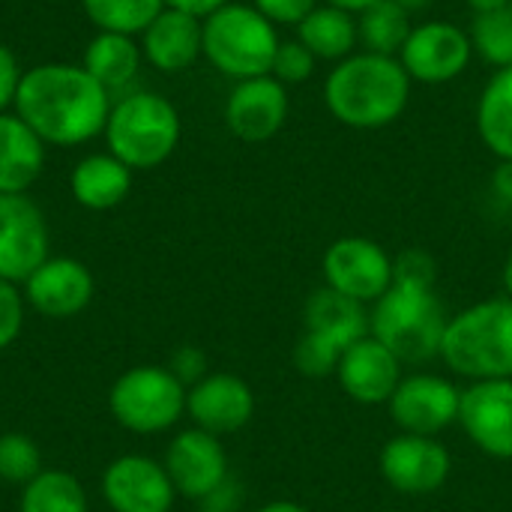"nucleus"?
I'll use <instances>...</instances> for the list:
<instances>
[{"label":"nucleus","mask_w":512,"mask_h":512,"mask_svg":"<svg viewBox=\"0 0 512 512\" xmlns=\"http://www.w3.org/2000/svg\"><path fill=\"white\" fill-rule=\"evenodd\" d=\"M111 93L75 63H39L21 75L15 114L45 147H78L105 132Z\"/></svg>","instance_id":"f257e3e1"},{"label":"nucleus","mask_w":512,"mask_h":512,"mask_svg":"<svg viewBox=\"0 0 512 512\" xmlns=\"http://www.w3.org/2000/svg\"><path fill=\"white\" fill-rule=\"evenodd\" d=\"M411 84L414 81L399 57L360 51L330 69L324 81V102L342 126L384 129L405 114Z\"/></svg>","instance_id":"f03ea898"},{"label":"nucleus","mask_w":512,"mask_h":512,"mask_svg":"<svg viewBox=\"0 0 512 512\" xmlns=\"http://www.w3.org/2000/svg\"><path fill=\"white\" fill-rule=\"evenodd\" d=\"M369 312L372 336L387 345L402 366L429 363L441 357V342L447 333V309L435 291V285L393 282L390 291L372 303Z\"/></svg>","instance_id":"7ed1b4c3"},{"label":"nucleus","mask_w":512,"mask_h":512,"mask_svg":"<svg viewBox=\"0 0 512 512\" xmlns=\"http://www.w3.org/2000/svg\"><path fill=\"white\" fill-rule=\"evenodd\" d=\"M441 360L471 381L512 378V300L492 297L447 321Z\"/></svg>","instance_id":"20e7f679"},{"label":"nucleus","mask_w":512,"mask_h":512,"mask_svg":"<svg viewBox=\"0 0 512 512\" xmlns=\"http://www.w3.org/2000/svg\"><path fill=\"white\" fill-rule=\"evenodd\" d=\"M180 132L183 123L174 102L150 90H135L123 93L111 105L102 135L111 156L132 171H150L171 159L180 144Z\"/></svg>","instance_id":"39448f33"},{"label":"nucleus","mask_w":512,"mask_h":512,"mask_svg":"<svg viewBox=\"0 0 512 512\" xmlns=\"http://www.w3.org/2000/svg\"><path fill=\"white\" fill-rule=\"evenodd\" d=\"M201 36L210 66L234 81L270 75L282 42L267 15H261L252 3L234 0L201 18Z\"/></svg>","instance_id":"423d86ee"},{"label":"nucleus","mask_w":512,"mask_h":512,"mask_svg":"<svg viewBox=\"0 0 512 512\" xmlns=\"http://www.w3.org/2000/svg\"><path fill=\"white\" fill-rule=\"evenodd\" d=\"M189 387L168 366H132L108 390L111 417L135 435H159L186 414Z\"/></svg>","instance_id":"0eeeda50"},{"label":"nucleus","mask_w":512,"mask_h":512,"mask_svg":"<svg viewBox=\"0 0 512 512\" xmlns=\"http://www.w3.org/2000/svg\"><path fill=\"white\" fill-rule=\"evenodd\" d=\"M327 288L357 300L378 303L393 285V258L369 237H339L321 261Z\"/></svg>","instance_id":"6e6552de"},{"label":"nucleus","mask_w":512,"mask_h":512,"mask_svg":"<svg viewBox=\"0 0 512 512\" xmlns=\"http://www.w3.org/2000/svg\"><path fill=\"white\" fill-rule=\"evenodd\" d=\"M393 423L408 435L438 438L444 429L459 423L462 390L432 372H417L399 381L396 393L387 402Z\"/></svg>","instance_id":"1a4fd4ad"},{"label":"nucleus","mask_w":512,"mask_h":512,"mask_svg":"<svg viewBox=\"0 0 512 512\" xmlns=\"http://www.w3.org/2000/svg\"><path fill=\"white\" fill-rule=\"evenodd\" d=\"M378 468L384 483L393 486L399 495L423 498L444 489L453 471V459L438 438L402 432L384 444Z\"/></svg>","instance_id":"9d476101"},{"label":"nucleus","mask_w":512,"mask_h":512,"mask_svg":"<svg viewBox=\"0 0 512 512\" xmlns=\"http://www.w3.org/2000/svg\"><path fill=\"white\" fill-rule=\"evenodd\" d=\"M474 57L471 36L453 21H423L414 24L399 60L411 81L420 84H447L459 78Z\"/></svg>","instance_id":"9b49d317"},{"label":"nucleus","mask_w":512,"mask_h":512,"mask_svg":"<svg viewBox=\"0 0 512 512\" xmlns=\"http://www.w3.org/2000/svg\"><path fill=\"white\" fill-rule=\"evenodd\" d=\"M165 471L177 495L189 501H210L228 483V453L222 441L198 426L183 429L165 450Z\"/></svg>","instance_id":"f8f14e48"},{"label":"nucleus","mask_w":512,"mask_h":512,"mask_svg":"<svg viewBox=\"0 0 512 512\" xmlns=\"http://www.w3.org/2000/svg\"><path fill=\"white\" fill-rule=\"evenodd\" d=\"M48 225L27 195H0V279L24 285L48 261Z\"/></svg>","instance_id":"ddd939ff"},{"label":"nucleus","mask_w":512,"mask_h":512,"mask_svg":"<svg viewBox=\"0 0 512 512\" xmlns=\"http://www.w3.org/2000/svg\"><path fill=\"white\" fill-rule=\"evenodd\" d=\"M102 498L114 512H171L177 489L162 462L126 453L105 468Z\"/></svg>","instance_id":"4468645a"},{"label":"nucleus","mask_w":512,"mask_h":512,"mask_svg":"<svg viewBox=\"0 0 512 512\" xmlns=\"http://www.w3.org/2000/svg\"><path fill=\"white\" fill-rule=\"evenodd\" d=\"M459 426L486 456L512 459V378L474 381L462 390Z\"/></svg>","instance_id":"2eb2a0df"},{"label":"nucleus","mask_w":512,"mask_h":512,"mask_svg":"<svg viewBox=\"0 0 512 512\" xmlns=\"http://www.w3.org/2000/svg\"><path fill=\"white\" fill-rule=\"evenodd\" d=\"M288 90L273 75L237 81L225 99V126L249 144L270 141L288 120Z\"/></svg>","instance_id":"dca6fc26"},{"label":"nucleus","mask_w":512,"mask_h":512,"mask_svg":"<svg viewBox=\"0 0 512 512\" xmlns=\"http://www.w3.org/2000/svg\"><path fill=\"white\" fill-rule=\"evenodd\" d=\"M186 414L192 426L222 438L249 426L255 414L252 387L231 372H210L186 393Z\"/></svg>","instance_id":"f3484780"},{"label":"nucleus","mask_w":512,"mask_h":512,"mask_svg":"<svg viewBox=\"0 0 512 512\" xmlns=\"http://www.w3.org/2000/svg\"><path fill=\"white\" fill-rule=\"evenodd\" d=\"M93 291V273L78 258H48L24 282V300L30 309L51 321L81 315L90 306Z\"/></svg>","instance_id":"a211bd4d"},{"label":"nucleus","mask_w":512,"mask_h":512,"mask_svg":"<svg viewBox=\"0 0 512 512\" xmlns=\"http://www.w3.org/2000/svg\"><path fill=\"white\" fill-rule=\"evenodd\" d=\"M336 378L354 402L387 405L405 375H402V360L369 333L366 339L354 342L342 354L336 366Z\"/></svg>","instance_id":"6ab92c4d"},{"label":"nucleus","mask_w":512,"mask_h":512,"mask_svg":"<svg viewBox=\"0 0 512 512\" xmlns=\"http://www.w3.org/2000/svg\"><path fill=\"white\" fill-rule=\"evenodd\" d=\"M141 54L153 69L165 75H177L189 69L198 57H204L201 18L165 6L141 33Z\"/></svg>","instance_id":"aec40b11"},{"label":"nucleus","mask_w":512,"mask_h":512,"mask_svg":"<svg viewBox=\"0 0 512 512\" xmlns=\"http://www.w3.org/2000/svg\"><path fill=\"white\" fill-rule=\"evenodd\" d=\"M303 321H306L309 336L321 339L324 345L336 348L339 354H345L354 342H360L372 333L366 303H357L327 285L318 288L306 300Z\"/></svg>","instance_id":"412c9836"},{"label":"nucleus","mask_w":512,"mask_h":512,"mask_svg":"<svg viewBox=\"0 0 512 512\" xmlns=\"http://www.w3.org/2000/svg\"><path fill=\"white\" fill-rule=\"evenodd\" d=\"M42 168L45 141L18 114H0V195H24Z\"/></svg>","instance_id":"4be33fe9"},{"label":"nucleus","mask_w":512,"mask_h":512,"mask_svg":"<svg viewBox=\"0 0 512 512\" xmlns=\"http://www.w3.org/2000/svg\"><path fill=\"white\" fill-rule=\"evenodd\" d=\"M132 189V168L123 165L111 153H93L84 156L69 177V192L72 198L93 213L114 210L117 204L126 201Z\"/></svg>","instance_id":"5701e85b"},{"label":"nucleus","mask_w":512,"mask_h":512,"mask_svg":"<svg viewBox=\"0 0 512 512\" xmlns=\"http://www.w3.org/2000/svg\"><path fill=\"white\" fill-rule=\"evenodd\" d=\"M141 45L135 42V36H123V33H105L99 30L87 48H84V60L81 66L108 90V93H120L126 90L138 69H141Z\"/></svg>","instance_id":"b1692460"},{"label":"nucleus","mask_w":512,"mask_h":512,"mask_svg":"<svg viewBox=\"0 0 512 512\" xmlns=\"http://www.w3.org/2000/svg\"><path fill=\"white\" fill-rule=\"evenodd\" d=\"M297 39L318 57V60H345L354 54V48L360 45L357 39V15L330 6V3H318L300 24H297Z\"/></svg>","instance_id":"393cba45"},{"label":"nucleus","mask_w":512,"mask_h":512,"mask_svg":"<svg viewBox=\"0 0 512 512\" xmlns=\"http://www.w3.org/2000/svg\"><path fill=\"white\" fill-rule=\"evenodd\" d=\"M477 132L483 144L512 162V66L495 69L477 102Z\"/></svg>","instance_id":"a878e982"},{"label":"nucleus","mask_w":512,"mask_h":512,"mask_svg":"<svg viewBox=\"0 0 512 512\" xmlns=\"http://www.w3.org/2000/svg\"><path fill=\"white\" fill-rule=\"evenodd\" d=\"M411 30H414L411 12L399 0H381L372 9L357 15V39L363 51H372V54L399 57Z\"/></svg>","instance_id":"bb28decb"},{"label":"nucleus","mask_w":512,"mask_h":512,"mask_svg":"<svg viewBox=\"0 0 512 512\" xmlns=\"http://www.w3.org/2000/svg\"><path fill=\"white\" fill-rule=\"evenodd\" d=\"M18 512H90V504L78 477L69 471L45 468L21 489Z\"/></svg>","instance_id":"cd10ccee"},{"label":"nucleus","mask_w":512,"mask_h":512,"mask_svg":"<svg viewBox=\"0 0 512 512\" xmlns=\"http://www.w3.org/2000/svg\"><path fill=\"white\" fill-rule=\"evenodd\" d=\"M81 6L96 30L138 36L165 9V0H81Z\"/></svg>","instance_id":"c85d7f7f"},{"label":"nucleus","mask_w":512,"mask_h":512,"mask_svg":"<svg viewBox=\"0 0 512 512\" xmlns=\"http://www.w3.org/2000/svg\"><path fill=\"white\" fill-rule=\"evenodd\" d=\"M468 36L474 54H480L489 66L495 69L512 66V6L474 15Z\"/></svg>","instance_id":"c756f323"},{"label":"nucleus","mask_w":512,"mask_h":512,"mask_svg":"<svg viewBox=\"0 0 512 512\" xmlns=\"http://www.w3.org/2000/svg\"><path fill=\"white\" fill-rule=\"evenodd\" d=\"M42 450L24 432L0 435V480L12 486H27L42 474Z\"/></svg>","instance_id":"7c9ffc66"},{"label":"nucleus","mask_w":512,"mask_h":512,"mask_svg":"<svg viewBox=\"0 0 512 512\" xmlns=\"http://www.w3.org/2000/svg\"><path fill=\"white\" fill-rule=\"evenodd\" d=\"M315 66H318V57L300 39H282L273 57L270 75L282 84H303L315 75Z\"/></svg>","instance_id":"2f4dec72"},{"label":"nucleus","mask_w":512,"mask_h":512,"mask_svg":"<svg viewBox=\"0 0 512 512\" xmlns=\"http://www.w3.org/2000/svg\"><path fill=\"white\" fill-rule=\"evenodd\" d=\"M393 282L435 285L438 282V264L423 249H405L393 258Z\"/></svg>","instance_id":"473e14b6"},{"label":"nucleus","mask_w":512,"mask_h":512,"mask_svg":"<svg viewBox=\"0 0 512 512\" xmlns=\"http://www.w3.org/2000/svg\"><path fill=\"white\" fill-rule=\"evenodd\" d=\"M24 327V297L18 285L0 279V351H6Z\"/></svg>","instance_id":"72a5a7b5"},{"label":"nucleus","mask_w":512,"mask_h":512,"mask_svg":"<svg viewBox=\"0 0 512 512\" xmlns=\"http://www.w3.org/2000/svg\"><path fill=\"white\" fill-rule=\"evenodd\" d=\"M168 369H171V372H174V378H177V381H183L186 387H192V384H198L204 375H210V372H207V354H204L201 348H195V345H183V348H177V351L171 354Z\"/></svg>","instance_id":"f704fd0d"},{"label":"nucleus","mask_w":512,"mask_h":512,"mask_svg":"<svg viewBox=\"0 0 512 512\" xmlns=\"http://www.w3.org/2000/svg\"><path fill=\"white\" fill-rule=\"evenodd\" d=\"M252 6L267 15L273 24H300L315 6L318 0H252Z\"/></svg>","instance_id":"c9c22d12"},{"label":"nucleus","mask_w":512,"mask_h":512,"mask_svg":"<svg viewBox=\"0 0 512 512\" xmlns=\"http://www.w3.org/2000/svg\"><path fill=\"white\" fill-rule=\"evenodd\" d=\"M21 66H18V57L12 54V48H6L0 42V114H6L9 105H15V93H18V84H21Z\"/></svg>","instance_id":"e433bc0d"},{"label":"nucleus","mask_w":512,"mask_h":512,"mask_svg":"<svg viewBox=\"0 0 512 512\" xmlns=\"http://www.w3.org/2000/svg\"><path fill=\"white\" fill-rule=\"evenodd\" d=\"M492 192L504 204H512V162H507V159H501L495 174H492Z\"/></svg>","instance_id":"4c0bfd02"},{"label":"nucleus","mask_w":512,"mask_h":512,"mask_svg":"<svg viewBox=\"0 0 512 512\" xmlns=\"http://www.w3.org/2000/svg\"><path fill=\"white\" fill-rule=\"evenodd\" d=\"M225 3H231V0H165V6L183 9V12H189V15H198V18H207L210 12L222 9Z\"/></svg>","instance_id":"58836bf2"},{"label":"nucleus","mask_w":512,"mask_h":512,"mask_svg":"<svg viewBox=\"0 0 512 512\" xmlns=\"http://www.w3.org/2000/svg\"><path fill=\"white\" fill-rule=\"evenodd\" d=\"M324 3L339 6V9H345V12H351V15H360V12L372 9L375 3H381V0H324Z\"/></svg>","instance_id":"ea45409f"},{"label":"nucleus","mask_w":512,"mask_h":512,"mask_svg":"<svg viewBox=\"0 0 512 512\" xmlns=\"http://www.w3.org/2000/svg\"><path fill=\"white\" fill-rule=\"evenodd\" d=\"M471 9H474V15H480V12H495V9H507L512 6V0H465Z\"/></svg>","instance_id":"a19ab883"},{"label":"nucleus","mask_w":512,"mask_h":512,"mask_svg":"<svg viewBox=\"0 0 512 512\" xmlns=\"http://www.w3.org/2000/svg\"><path fill=\"white\" fill-rule=\"evenodd\" d=\"M255 512H309L306 507L294 504V501H273V504H264L261 510Z\"/></svg>","instance_id":"79ce46f5"},{"label":"nucleus","mask_w":512,"mask_h":512,"mask_svg":"<svg viewBox=\"0 0 512 512\" xmlns=\"http://www.w3.org/2000/svg\"><path fill=\"white\" fill-rule=\"evenodd\" d=\"M501 282H504V297H510L512 300V252H510V258H507V264H504Z\"/></svg>","instance_id":"37998d69"},{"label":"nucleus","mask_w":512,"mask_h":512,"mask_svg":"<svg viewBox=\"0 0 512 512\" xmlns=\"http://www.w3.org/2000/svg\"><path fill=\"white\" fill-rule=\"evenodd\" d=\"M399 3H402V6H405L408 12H414V9H423V6H426L429 0H399Z\"/></svg>","instance_id":"c03bdc74"},{"label":"nucleus","mask_w":512,"mask_h":512,"mask_svg":"<svg viewBox=\"0 0 512 512\" xmlns=\"http://www.w3.org/2000/svg\"><path fill=\"white\" fill-rule=\"evenodd\" d=\"M195 512H228V510H216V507H201V510Z\"/></svg>","instance_id":"a18cd8bd"},{"label":"nucleus","mask_w":512,"mask_h":512,"mask_svg":"<svg viewBox=\"0 0 512 512\" xmlns=\"http://www.w3.org/2000/svg\"><path fill=\"white\" fill-rule=\"evenodd\" d=\"M390 512H405V510H390Z\"/></svg>","instance_id":"49530a36"}]
</instances>
